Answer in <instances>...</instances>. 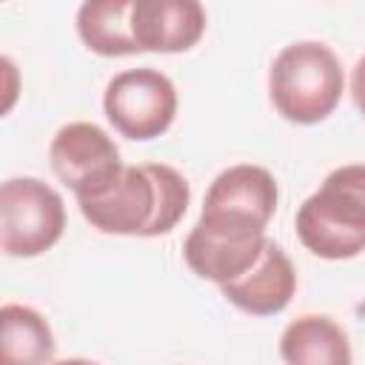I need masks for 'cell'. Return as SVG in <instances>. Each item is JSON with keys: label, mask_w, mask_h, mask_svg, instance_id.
<instances>
[{"label": "cell", "mask_w": 365, "mask_h": 365, "mask_svg": "<svg viewBox=\"0 0 365 365\" xmlns=\"http://www.w3.org/2000/svg\"><path fill=\"white\" fill-rule=\"evenodd\" d=\"M191 200L188 180L165 163L125 165L97 197L77 202L91 228L120 237H160L177 228Z\"/></svg>", "instance_id": "obj_1"}, {"label": "cell", "mask_w": 365, "mask_h": 365, "mask_svg": "<svg viewBox=\"0 0 365 365\" xmlns=\"http://www.w3.org/2000/svg\"><path fill=\"white\" fill-rule=\"evenodd\" d=\"M294 228L314 257H359L365 251V163L334 168L322 185L302 200Z\"/></svg>", "instance_id": "obj_2"}, {"label": "cell", "mask_w": 365, "mask_h": 365, "mask_svg": "<svg viewBox=\"0 0 365 365\" xmlns=\"http://www.w3.org/2000/svg\"><path fill=\"white\" fill-rule=\"evenodd\" d=\"M345 71L331 46L297 40L279 48L268 68V97L277 114L297 125L325 120L342 100Z\"/></svg>", "instance_id": "obj_3"}, {"label": "cell", "mask_w": 365, "mask_h": 365, "mask_svg": "<svg viewBox=\"0 0 365 365\" xmlns=\"http://www.w3.org/2000/svg\"><path fill=\"white\" fill-rule=\"evenodd\" d=\"M277 200L279 188L268 168L237 163L211 180L194 225L220 240H262Z\"/></svg>", "instance_id": "obj_4"}, {"label": "cell", "mask_w": 365, "mask_h": 365, "mask_svg": "<svg viewBox=\"0 0 365 365\" xmlns=\"http://www.w3.org/2000/svg\"><path fill=\"white\" fill-rule=\"evenodd\" d=\"M66 228L63 197L37 177H11L0 188V248L9 257H40Z\"/></svg>", "instance_id": "obj_5"}, {"label": "cell", "mask_w": 365, "mask_h": 365, "mask_svg": "<svg viewBox=\"0 0 365 365\" xmlns=\"http://www.w3.org/2000/svg\"><path fill=\"white\" fill-rule=\"evenodd\" d=\"M177 86L151 66L114 74L103 91V111L114 131L140 143L165 134L177 117Z\"/></svg>", "instance_id": "obj_6"}, {"label": "cell", "mask_w": 365, "mask_h": 365, "mask_svg": "<svg viewBox=\"0 0 365 365\" xmlns=\"http://www.w3.org/2000/svg\"><path fill=\"white\" fill-rule=\"evenodd\" d=\"M48 163L54 177L77 197V202L103 194L125 168L108 131L86 120L57 128L48 145Z\"/></svg>", "instance_id": "obj_7"}, {"label": "cell", "mask_w": 365, "mask_h": 365, "mask_svg": "<svg viewBox=\"0 0 365 365\" xmlns=\"http://www.w3.org/2000/svg\"><path fill=\"white\" fill-rule=\"evenodd\" d=\"M205 9L197 0H134L131 34L137 51H188L205 34Z\"/></svg>", "instance_id": "obj_8"}, {"label": "cell", "mask_w": 365, "mask_h": 365, "mask_svg": "<svg viewBox=\"0 0 365 365\" xmlns=\"http://www.w3.org/2000/svg\"><path fill=\"white\" fill-rule=\"evenodd\" d=\"M222 297L251 317H274L288 308L297 291V268L291 257L268 240L259 259L237 279L220 285Z\"/></svg>", "instance_id": "obj_9"}, {"label": "cell", "mask_w": 365, "mask_h": 365, "mask_svg": "<svg viewBox=\"0 0 365 365\" xmlns=\"http://www.w3.org/2000/svg\"><path fill=\"white\" fill-rule=\"evenodd\" d=\"M285 365H354L345 328L325 314H302L279 334Z\"/></svg>", "instance_id": "obj_10"}, {"label": "cell", "mask_w": 365, "mask_h": 365, "mask_svg": "<svg viewBox=\"0 0 365 365\" xmlns=\"http://www.w3.org/2000/svg\"><path fill=\"white\" fill-rule=\"evenodd\" d=\"M265 242H268V237L242 240V242L240 240H220V237H211L194 225L182 242V259L200 279L225 285V282L242 277L259 259Z\"/></svg>", "instance_id": "obj_11"}, {"label": "cell", "mask_w": 365, "mask_h": 365, "mask_svg": "<svg viewBox=\"0 0 365 365\" xmlns=\"http://www.w3.org/2000/svg\"><path fill=\"white\" fill-rule=\"evenodd\" d=\"M54 334L48 319L20 302L0 308V365H51Z\"/></svg>", "instance_id": "obj_12"}, {"label": "cell", "mask_w": 365, "mask_h": 365, "mask_svg": "<svg viewBox=\"0 0 365 365\" xmlns=\"http://www.w3.org/2000/svg\"><path fill=\"white\" fill-rule=\"evenodd\" d=\"M134 0H88L77 9V34L83 46L100 57L140 54L131 34Z\"/></svg>", "instance_id": "obj_13"}, {"label": "cell", "mask_w": 365, "mask_h": 365, "mask_svg": "<svg viewBox=\"0 0 365 365\" xmlns=\"http://www.w3.org/2000/svg\"><path fill=\"white\" fill-rule=\"evenodd\" d=\"M351 97H354L356 111L365 117V54L356 60V66L351 71Z\"/></svg>", "instance_id": "obj_14"}, {"label": "cell", "mask_w": 365, "mask_h": 365, "mask_svg": "<svg viewBox=\"0 0 365 365\" xmlns=\"http://www.w3.org/2000/svg\"><path fill=\"white\" fill-rule=\"evenodd\" d=\"M51 365H100L94 359H83V356H68V359H54Z\"/></svg>", "instance_id": "obj_15"}]
</instances>
